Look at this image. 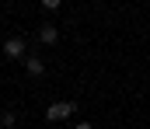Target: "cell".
<instances>
[{"instance_id": "52a82bcc", "label": "cell", "mask_w": 150, "mask_h": 129, "mask_svg": "<svg viewBox=\"0 0 150 129\" xmlns=\"http://www.w3.org/2000/svg\"><path fill=\"white\" fill-rule=\"evenodd\" d=\"M77 129H94V126H91V122H77Z\"/></svg>"}, {"instance_id": "3957f363", "label": "cell", "mask_w": 150, "mask_h": 129, "mask_svg": "<svg viewBox=\"0 0 150 129\" xmlns=\"http://www.w3.org/2000/svg\"><path fill=\"white\" fill-rule=\"evenodd\" d=\"M38 42L42 45H56L59 42V28H56V25H42V28H38Z\"/></svg>"}, {"instance_id": "6da1fadb", "label": "cell", "mask_w": 150, "mask_h": 129, "mask_svg": "<svg viewBox=\"0 0 150 129\" xmlns=\"http://www.w3.org/2000/svg\"><path fill=\"white\" fill-rule=\"evenodd\" d=\"M74 112H77V101H56V105H49L45 119H49V122H63V119H70Z\"/></svg>"}, {"instance_id": "7a4b0ae2", "label": "cell", "mask_w": 150, "mask_h": 129, "mask_svg": "<svg viewBox=\"0 0 150 129\" xmlns=\"http://www.w3.org/2000/svg\"><path fill=\"white\" fill-rule=\"evenodd\" d=\"M25 52H28V39L11 35V39L4 42V56H7V59H25Z\"/></svg>"}, {"instance_id": "277c9868", "label": "cell", "mask_w": 150, "mask_h": 129, "mask_svg": "<svg viewBox=\"0 0 150 129\" xmlns=\"http://www.w3.org/2000/svg\"><path fill=\"white\" fill-rule=\"evenodd\" d=\"M25 70H28V77H42L45 73V63L38 56H25Z\"/></svg>"}, {"instance_id": "5b68a950", "label": "cell", "mask_w": 150, "mask_h": 129, "mask_svg": "<svg viewBox=\"0 0 150 129\" xmlns=\"http://www.w3.org/2000/svg\"><path fill=\"white\" fill-rule=\"evenodd\" d=\"M0 126H7V129H14V126H18V119H14V112H7V115H0Z\"/></svg>"}, {"instance_id": "8992f818", "label": "cell", "mask_w": 150, "mask_h": 129, "mask_svg": "<svg viewBox=\"0 0 150 129\" xmlns=\"http://www.w3.org/2000/svg\"><path fill=\"white\" fill-rule=\"evenodd\" d=\"M63 0H42V11H59Z\"/></svg>"}]
</instances>
